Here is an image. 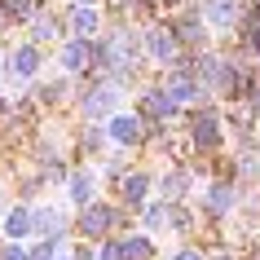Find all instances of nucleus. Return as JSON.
Returning a JSON list of instances; mask_svg holds the SVG:
<instances>
[{
  "mask_svg": "<svg viewBox=\"0 0 260 260\" xmlns=\"http://www.w3.org/2000/svg\"><path fill=\"white\" fill-rule=\"evenodd\" d=\"M203 93H207V88H203L199 80H194V75H190L185 67H177L172 75H168V84H164V97L172 102V106H185V102H199Z\"/></svg>",
  "mask_w": 260,
  "mask_h": 260,
  "instance_id": "obj_1",
  "label": "nucleus"
},
{
  "mask_svg": "<svg viewBox=\"0 0 260 260\" xmlns=\"http://www.w3.org/2000/svg\"><path fill=\"white\" fill-rule=\"evenodd\" d=\"M146 49H150V57L159 62V67H177L181 44H177V36H172V27H150V36H146Z\"/></svg>",
  "mask_w": 260,
  "mask_h": 260,
  "instance_id": "obj_2",
  "label": "nucleus"
},
{
  "mask_svg": "<svg viewBox=\"0 0 260 260\" xmlns=\"http://www.w3.org/2000/svg\"><path fill=\"white\" fill-rule=\"evenodd\" d=\"M93 194H97V177H93V168H80V172H71V177H67V203L88 207V203H93Z\"/></svg>",
  "mask_w": 260,
  "mask_h": 260,
  "instance_id": "obj_3",
  "label": "nucleus"
},
{
  "mask_svg": "<svg viewBox=\"0 0 260 260\" xmlns=\"http://www.w3.org/2000/svg\"><path fill=\"white\" fill-rule=\"evenodd\" d=\"M115 102H119V88H115V84H93V88H88V97H84V115H88V119H97V115H110V110H115Z\"/></svg>",
  "mask_w": 260,
  "mask_h": 260,
  "instance_id": "obj_4",
  "label": "nucleus"
},
{
  "mask_svg": "<svg viewBox=\"0 0 260 260\" xmlns=\"http://www.w3.org/2000/svg\"><path fill=\"white\" fill-rule=\"evenodd\" d=\"M57 67L71 71V75L88 71V67H93V44H84V40H67V44H62V53H57Z\"/></svg>",
  "mask_w": 260,
  "mask_h": 260,
  "instance_id": "obj_5",
  "label": "nucleus"
},
{
  "mask_svg": "<svg viewBox=\"0 0 260 260\" xmlns=\"http://www.w3.org/2000/svg\"><path fill=\"white\" fill-rule=\"evenodd\" d=\"M106 133L119 141V146H137V141L146 137V119H141V115H115Z\"/></svg>",
  "mask_w": 260,
  "mask_h": 260,
  "instance_id": "obj_6",
  "label": "nucleus"
},
{
  "mask_svg": "<svg viewBox=\"0 0 260 260\" xmlns=\"http://www.w3.org/2000/svg\"><path fill=\"white\" fill-rule=\"evenodd\" d=\"M115 225V212H110L106 203H88L80 216V230L88 234V238H106V230Z\"/></svg>",
  "mask_w": 260,
  "mask_h": 260,
  "instance_id": "obj_7",
  "label": "nucleus"
},
{
  "mask_svg": "<svg viewBox=\"0 0 260 260\" xmlns=\"http://www.w3.org/2000/svg\"><path fill=\"white\" fill-rule=\"evenodd\" d=\"M203 18L212 22V27H225V31H230L234 22H243V5H238V0H207V5H203Z\"/></svg>",
  "mask_w": 260,
  "mask_h": 260,
  "instance_id": "obj_8",
  "label": "nucleus"
},
{
  "mask_svg": "<svg viewBox=\"0 0 260 260\" xmlns=\"http://www.w3.org/2000/svg\"><path fill=\"white\" fill-rule=\"evenodd\" d=\"M194 141H199L203 150L220 146V119L212 115V110H199V115H194Z\"/></svg>",
  "mask_w": 260,
  "mask_h": 260,
  "instance_id": "obj_9",
  "label": "nucleus"
},
{
  "mask_svg": "<svg viewBox=\"0 0 260 260\" xmlns=\"http://www.w3.org/2000/svg\"><path fill=\"white\" fill-rule=\"evenodd\" d=\"M172 36H177V44L181 40H185V44H207V27H203V18H199V14L177 18V22H172Z\"/></svg>",
  "mask_w": 260,
  "mask_h": 260,
  "instance_id": "obj_10",
  "label": "nucleus"
},
{
  "mask_svg": "<svg viewBox=\"0 0 260 260\" xmlns=\"http://www.w3.org/2000/svg\"><path fill=\"white\" fill-rule=\"evenodd\" d=\"M230 207H234V185H225V181L207 185V199H203V212H207V216H225Z\"/></svg>",
  "mask_w": 260,
  "mask_h": 260,
  "instance_id": "obj_11",
  "label": "nucleus"
},
{
  "mask_svg": "<svg viewBox=\"0 0 260 260\" xmlns=\"http://www.w3.org/2000/svg\"><path fill=\"white\" fill-rule=\"evenodd\" d=\"M31 230H36V212H31V203L27 207H14L9 220H5V234H9V238H27Z\"/></svg>",
  "mask_w": 260,
  "mask_h": 260,
  "instance_id": "obj_12",
  "label": "nucleus"
},
{
  "mask_svg": "<svg viewBox=\"0 0 260 260\" xmlns=\"http://www.w3.org/2000/svg\"><path fill=\"white\" fill-rule=\"evenodd\" d=\"M172 110H177V106L164 97V88H150V93L141 97V115H146V119H168Z\"/></svg>",
  "mask_w": 260,
  "mask_h": 260,
  "instance_id": "obj_13",
  "label": "nucleus"
},
{
  "mask_svg": "<svg viewBox=\"0 0 260 260\" xmlns=\"http://www.w3.org/2000/svg\"><path fill=\"white\" fill-rule=\"evenodd\" d=\"M36 71H40V49H36V44H22L14 53V75L18 80H31Z\"/></svg>",
  "mask_w": 260,
  "mask_h": 260,
  "instance_id": "obj_14",
  "label": "nucleus"
},
{
  "mask_svg": "<svg viewBox=\"0 0 260 260\" xmlns=\"http://www.w3.org/2000/svg\"><path fill=\"white\" fill-rule=\"evenodd\" d=\"M36 230L44 234V243H57L62 238V212L57 207H40L36 212Z\"/></svg>",
  "mask_w": 260,
  "mask_h": 260,
  "instance_id": "obj_15",
  "label": "nucleus"
},
{
  "mask_svg": "<svg viewBox=\"0 0 260 260\" xmlns=\"http://www.w3.org/2000/svg\"><path fill=\"white\" fill-rule=\"evenodd\" d=\"M185 185H190V172H185V168L168 172V177H164V203H168V207H177L181 199H185Z\"/></svg>",
  "mask_w": 260,
  "mask_h": 260,
  "instance_id": "obj_16",
  "label": "nucleus"
},
{
  "mask_svg": "<svg viewBox=\"0 0 260 260\" xmlns=\"http://www.w3.org/2000/svg\"><path fill=\"white\" fill-rule=\"evenodd\" d=\"M71 27H75V40L88 44V36H97V27H102L97 22V9H75L71 14Z\"/></svg>",
  "mask_w": 260,
  "mask_h": 260,
  "instance_id": "obj_17",
  "label": "nucleus"
},
{
  "mask_svg": "<svg viewBox=\"0 0 260 260\" xmlns=\"http://www.w3.org/2000/svg\"><path fill=\"white\" fill-rule=\"evenodd\" d=\"M36 9H40V0H0V18H14V22H27Z\"/></svg>",
  "mask_w": 260,
  "mask_h": 260,
  "instance_id": "obj_18",
  "label": "nucleus"
},
{
  "mask_svg": "<svg viewBox=\"0 0 260 260\" xmlns=\"http://www.w3.org/2000/svg\"><path fill=\"white\" fill-rule=\"evenodd\" d=\"M123 260H150V238H141V234H133V238H123L119 243Z\"/></svg>",
  "mask_w": 260,
  "mask_h": 260,
  "instance_id": "obj_19",
  "label": "nucleus"
},
{
  "mask_svg": "<svg viewBox=\"0 0 260 260\" xmlns=\"http://www.w3.org/2000/svg\"><path fill=\"white\" fill-rule=\"evenodd\" d=\"M146 190H150V177H123V199H128V203H141V199H146Z\"/></svg>",
  "mask_w": 260,
  "mask_h": 260,
  "instance_id": "obj_20",
  "label": "nucleus"
},
{
  "mask_svg": "<svg viewBox=\"0 0 260 260\" xmlns=\"http://www.w3.org/2000/svg\"><path fill=\"white\" fill-rule=\"evenodd\" d=\"M53 36H57L53 18H49V14H36V40H31V44H40V40H53Z\"/></svg>",
  "mask_w": 260,
  "mask_h": 260,
  "instance_id": "obj_21",
  "label": "nucleus"
},
{
  "mask_svg": "<svg viewBox=\"0 0 260 260\" xmlns=\"http://www.w3.org/2000/svg\"><path fill=\"white\" fill-rule=\"evenodd\" d=\"M164 220H168V203H150L146 207V225H150V230H159Z\"/></svg>",
  "mask_w": 260,
  "mask_h": 260,
  "instance_id": "obj_22",
  "label": "nucleus"
},
{
  "mask_svg": "<svg viewBox=\"0 0 260 260\" xmlns=\"http://www.w3.org/2000/svg\"><path fill=\"white\" fill-rule=\"evenodd\" d=\"M93 260H123V251H119V243H115V238H106V243H102V251H97Z\"/></svg>",
  "mask_w": 260,
  "mask_h": 260,
  "instance_id": "obj_23",
  "label": "nucleus"
},
{
  "mask_svg": "<svg viewBox=\"0 0 260 260\" xmlns=\"http://www.w3.org/2000/svg\"><path fill=\"white\" fill-rule=\"evenodd\" d=\"M27 260H53V243H36L27 251Z\"/></svg>",
  "mask_w": 260,
  "mask_h": 260,
  "instance_id": "obj_24",
  "label": "nucleus"
},
{
  "mask_svg": "<svg viewBox=\"0 0 260 260\" xmlns=\"http://www.w3.org/2000/svg\"><path fill=\"white\" fill-rule=\"evenodd\" d=\"M0 260H27V251H22V247H5V251H0Z\"/></svg>",
  "mask_w": 260,
  "mask_h": 260,
  "instance_id": "obj_25",
  "label": "nucleus"
},
{
  "mask_svg": "<svg viewBox=\"0 0 260 260\" xmlns=\"http://www.w3.org/2000/svg\"><path fill=\"white\" fill-rule=\"evenodd\" d=\"M172 260H203V251H194V247H181Z\"/></svg>",
  "mask_w": 260,
  "mask_h": 260,
  "instance_id": "obj_26",
  "label": "nucleus"
},
{
  "mask_svg": "<svg viewBox=\"0 0 260 260\" xmlns=\"http://www.w3.org/2000/svg\"><path fill=\"white\" fill-rule=\"evenodd\" d=\"M93 5H97V0H80V9H93Z\"/></svg>",
  "mask_w": 260,
  "mask_h": 260,
  "instance_id": "obj_27",
  "label": "nucleus"
},
{
  "mask_svg": "<svg viewBox=\"0 0 260 260\" xmlns=\"http://www.w3.org/2000/svg\"><path fill=\"white\" fill-rule=\"evenodd\" d=\"M216 260H230V256H216Z\"/></svg>",
  "mask_w": 260,
  "mask_h": 260,
  "instance_id": "obj_28",
  "label": "nucleus"
},
{
  "mask_svg": "<svg viewBox=\"0 0 260 260\" xmlns=\"http://www.w3.org/2000/svg\"><path fill=\"white\" fill-rule=\"evenodd\" d=\"M0 106H5V97H0Z\"/></svg>",
  "mask_w": 260,
  "mask_h": 260,
  "instance_id": "obj_29",
  "label": "nucleus"
},
{
  "mask_svg": "<svg viewBox=\"0 0 260 260\" xmlns=\"http://www.w3.org/2000/svg\"><path fill=\"white\" fill-rule=\"evenodd\" d=\"M67 260H71V256H67Z\"/></svg>",
  "mask_w": 260,
  "mask_h": 260,
  "instance_id": "obj_30",
  "label": "nucleus"
}]
</instances>
